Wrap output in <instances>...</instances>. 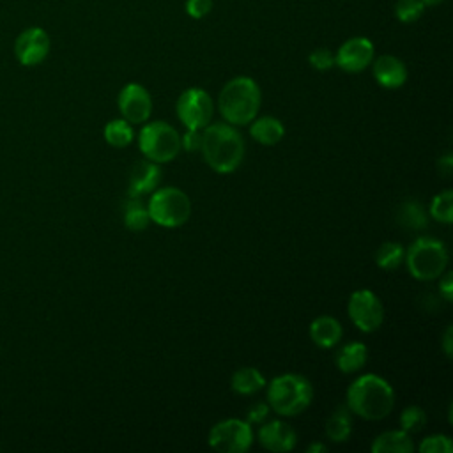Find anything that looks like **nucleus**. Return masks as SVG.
I'll use <instances>...</instances> for the list:
<instances>
[{
	"label": "nucleus",
	"mask_w": 453,
	"mask_h": 453,
	"mask_svg": "<svg viewBox=\"0 0 453 453\" xmlns=\"http://www.w3.org/2000/svg\"><path fill=\"white\" fill-rule=\"evenodd\" d=\"M442 349L448 357L453 356V326H448L442 336Z\"/></svg>",
	"instance_id": "nucleus-36"
},
{
	"label": "nucleus",
	"mask_w": 453,
	"mask_h": 453,
	"mask_svg": "<svg viewBox=\"0 0 453 453\" xmlns=\"http://www.w3.org/2000/svg\"><path fill=\"white\" fill-rule=\"evenodd\" d=\"M50 35L41 27L25 28L14 41V55L21 65H37L50 53Z\"/></svg>",
	"instance_id": "nucleus-11"
},
{
	"label": "nucleus",
	"mask_w": 453,
	"mask_h": 453,
	"mask_svg": "<svg viewBox=\"0 0 453 453\" xmlns=\"http://www.w3.org/2000/svg\"><path fill=\"white\" fill-rule=\"evenodd\" d=\"M430 216L439 221L449 225L453 219V191L444 189L442 193L435 195L430 203Z\"/></svg>",
	"instance_id": "nucleus-27"
},
{
	"label": "nucleus",
	"mask_w": 453,
	"mask_h": 453,
	"mask_svg": "<svg viewBox=\"0 0 453 453\" xmlns=\"http://www.w3.org/2000/svg\"><path fill=\"white\" fill-rule=\"evenodd\" d=\"M398 221L409 230H421L426 226L428 218L418 202H405L398 211Z\"/></svg>",
	"instance_id": "nucleus-25"
},
{
	"label": "nucleus",
	"mask_w": 453,
	"mask_h": 453,
	"mask_svg": "<svg viewBox=\"0 0 453 453\" xmlns=\"http://www.w3.org/2000/svg\"><path fill=\"white\" fill-rule=\"evenodd\" d=\"M147 211L150 221L166 228H175L188 221L191 214V202L182 189L168 186L152 193Z\"/></svg>",
	"instance_id": "nucleus-6"
},
{
	"label": "nucleus",
	"mask_w": 453,
	"mask_h": 453,
	"mask_svg": "<svg viewBox=\"0 0 453 453\" xmlns=\"http://www.w3.org/2000/svg\"><path fill=\"white\" fill-rule=\"evenodd\" d=\"M267 414H269V405L267 403H255V405H251L250 407V411H248V423L251 425V423H264L265 421V418H267Z\"/></svg>",
	"instance_id": "nucleus-34"
},
{
	"label": "nucleus",
	"mask_w": 453,
	"mask_h": 453,
	"mask_svg": "<svg viewBox=\"0 0 453 453\" xmlns=\"http://www.w3.org/2000/svg\"><path fill=\"white\" fill-rule=\"evenodd\" d=\"M306 451H308V453H320V451H327V448H326V444H322V442H313V444H310V446L306 448Z\"/></svg>",
	"instance_id": "nucleus-38"
},
{
	"label": "nucleus",
	"mask_w": 453,
	"mask_h": 453,
	"mask_svg": "<svg viewBox=\"0 0 453 453\" xmlns=\"http://www.w3.org/2000/svg\"><path fill=\"white\" fill-rule=\"evenodd\" d=\"M425 5H439L441 2H444V0H421Z\"/></svg>",
	"instance_id": "nucleus-39"
},
{
	"label": "nucleus",
	"mask_w": 453,
	"mask_h": 453,
	"mask_svg": "<svg viewBox=\"0 0 453 453\" xmlns=\"http://www.w3.org/2000/svg\"><path fill=\"white\" fill-rule=\"evenodd\" d=\"M200 143H202V133L198 129H188L180 136V147H184V150H188V152L198 150Z\"/></svg>",
	"instance_id": "nucleus-33"
},
{
	"label": "nucleus",
	"mask_w": 453,
	"mask_h": 453,
	"mask_svg": "<svg viewBox=\"0 0 453 453\" xmlns=\"http://www.w3.org/2000/svg\"><path fill=\"white\" fill-rule=\"evenodd\" d=\"M342 324L331 315H320L310 324V336L315 345L322 349H331L342 340Z\"/></svg>",
	"instance_id": "nucleus-17"
},
{
	"label": "nucleus",
	"mask_w": 453,
	"mask_h": 453,
	"mask_svg": "<svg viewBox=\"0 0 453 453\" xmlns=\"http://www.w3.org/2000/svg\"><path fill=\"white\" fill-rule=\"evenodd\" d=\"M200 149L207 165L218 173H232L244 157L242 134L232 124H207Z\"/></svg>",
	"instance_id": "nucleus-1"
},
{
	"label": "nucleus",
	"mask_w": 453,
	"mask_h": 453,
	"mask_svg": "<svg viewBox=\"0 0 453 453\" xmlns=\"http://www.w3.org/2000/svg\"><path fill=\"white\" fill-rule=\"evenodd\" d=\"M250 134L262 145H276L283 138L285 127L276 117L265 115L251 120Z\"/></svg>",
	"instance_id": "nucleus-19"
},
{
	"label": "nucleus",
	"mask_w": 453,
	"mask_h": 453,
	"mask_svg": "<svg viewBox=\"0 0 453 453\" xmlns=\"http://www.w3.org/2000/svg\"><path fill=\"white\" fill-rule=\"evenodd\" d=\"M425 7L421 0H398L395 4V16L402 23H414L423 16Z\"/></svg>",
	"instance_id": "nucleus-28"
},
{
	"label": "nucleus",
	"mask_w": 453,
	"mask_h": 453,
	"mask_svg": "<svg viewBox=\"0 0 453 453\" xmlns=\"http://www.w3.org/2000/svg\"><path fill=\"white\" fill-rule=\"evenodd\" d=\"M251 442V425L237 418L223 419L209 432V446L223 453H244L250 449Z\"/></svg>",
	"instance_id": "nucleus-8"
},
{
	"label": "nucleus",
	"mask_w": 453,
	"mask_h": 453,
	"mask_svg": "<svg viewBox=\"0 0 453 453\" xmlns=\"http://www.w3.org/2000/svg\"><path fill=\"white\" fill-rule=\"evenodd\" d=\"M368 359V349L365 343L361 342H350L345 343L338 354H336V366L343 372V373H352L361 370L366 365Z\"/></svg>",
	"instance_id": "nucleus-20"
},
{
	"label": "nucleus",
	"mask_w": 453,
	"mask_h": 453,
	"mask_svg": "<svg viewBox=\"0 0 453 453\" xmlns=\"http://www.w3.org/2000/svg\"><path fill=\"white\" fill-rule=\"evenodd\" d=\"M149 223H150V216L147 207L140 202L138 196H129L127 202L124 203V225L133 232H140V230H145Z\"/></svg>",
	"instance_id": "nucleus-23"
},
{
	"label": "nucleus",
	"mask_w": 453,
	"mask_h": 453,
	"mask_svg": "<svg viewBox=\"0 0 453 453\" xmlns=\"http://www.w3.org/2000/svg\"><path fill=\"white\" fill-rule=\"evenodd\" d=\"M347 310L354 326L363 333H373L382 326L384 306L372 290L361 288L352 292Z\"/></svg>",
	"instance_id": "nucleus-10"
},
{
	"label": "nucleus",
	"mask_w": 453,
	"mask_h": 453,
	"mask_svg": "<svg viewBox=\"0 0 453 453\" xmlns=\"http://www.w3.org/2000/svg\"><path fill=\"white\" fill-rule=\"evenodd\" d=\"M393 388L375 373L357 377L347 389V409L363 419H382L393 411Z\"/></svg>",
	"instance_id": "nucleus-2"
},
{
	"label": "nucleus",
	"mask_w": 453,
	"mask_h": 453,
	"mask_svg": "<svg viewBox=\"0 0 453 453\" xmlns=\"http://www.w3.org/2000/svg\"><path fill=\"white\" fill-rule=\"evenodd\" d=\"M439 288H441L444 299H446V301H451V296H453V274H451L449 271L442 276V280H441V283H439Z\"/></svg>",
	"instance_id": "nucleus-35"
},
{
	"label": "nucleus",
	"mask_w": 453,
	"mask_h": 453,
	"mask_svg": "<svg viewBox=\"0 0 453 453\" xmlns=\"http://www.w3.org/2000/svg\"><path fill=\"white\" fill-rule=\"evenodd\" d=\"M138 147L147 159L154 163H166L179 154L180 136L170 124L156 120L142 127L138 134Z\"/></svg>",
	"instance_id": "nucleus-7"
},
{
	"label": "nucleus",
	"mask_w": 453,
	"mask_h": 453,
	"mask_svg": "<svg viewBox=\"0 0 453 453\" xmlns=\"http://www.w3.org/2000/svg\"><path fill=\"white\" fill-rule=\"evenodd\" d=\"M437 166H439V170H441V173H442V175H449V173H451V168H453L451 154L442 156V157L437 161Z\"/></svg>",
	"instance_id": "nucleus-37"
},
{
	"label": "nucleus",
	"mask_w": 453,
	"mask_h": 453,
	"mask_svg": "<svg viewBox=\"0 0 453 453\" xmlns=\"http://www.w3.org/2000/svg\"><path fill=\"white\" fill-rule=\"evenodd\" d=\"M426 423V414L421 407L418 405H409L402 411L400 414V425H402V430H405L407 434H414V432H419Z\"/></svg>",
	"instance_id": "nucleus-29"
},
{
	"label": "nucleus",
	"mask_w": 453,
	"mask_h": 453,
	"mask_svg": "<svg viewBox=\"0 0 453 453\" xmlns=\"http://www.w3.org/2000/svg\"><path fill=\"white\" fill-rule=\"evenodd\" d=\"M230 386L237 395H253L265 386V379L257 368L244 366L232 375Z\"/></svg>",
	"instance_id": "nucleus-21"
},
{
	"label": "nucleus",
	"mask_w": 453,
	"mask_h": 453,
	"mask_svg": "<svg viewBox=\"0 0 453 453\" xmlns=\"http://www.w3.org/2000/svg\"><path fill=\"white\" fill-rule=\"evenodd\" d=\"M405 262L409 273L421 281H430L439 278L448 265V250L446 246L434 237L416 239L407 253Z\"/></svg>",
	"instance_id": "nucleus-5"
},
{
	"label": "nucleus",
	"mask_w": 453,
	"mask_h": 453,
	"mask_svg": "<svg viewBox=\"0 0 453 453\" xmlns=\"http://www.w3.org/2000/svg\"><path fill=\"white\" fill-rule=\"evenodd\" d=\"M350 411L347 407H338L326 421V435L333 442H345L350 437Z\"/></svg>",
	"instance_id": "nucleus-22"
},
{
	"label": "nucleus",
	"mask_w": 453,
	"mask_h": 453,
	"mask_svg": "<svg viewBox=\"0 0 453 453\" xmlns=\"http://www.w3.org/2000/svg\"><path fill=\"white\" fill-rule=\"evenodd\" d=\"M211 9H212V0H186V12L195 19L207 16Z\"/></svg>",
	"instance_id": "nucleus-32"
},
{
	"label": "nucleus",
	"mask_w": 453,
	"mask_h": 453,
	"mask_svg": "<svg viewBox=\"0 0 453 453\" xmlns=\"http://www.w3.org/2000/svg\"><path fill=\"white\" fill-rule=\"evenodd\" d=\"M104 140L113 147H127L133 142V129L126 119L110 120L104 126Z\"/></svg>",
	"instance_id": "nucleus-24"
},
{
	"label": "nucleus",
	"mask_w": 453,
	"mask_h": 453,
	"mask_svg": "<svg viewBox=\"0 0 453 453\" xmlns=\"http://www.w3.org/2000/svg\"><path fill=\"white\" fill-rule=\"evenodd\" d=\"M177 115L179 120L188 127V129H198L202 131L212 119V99L211 96L198 87L186 88L179 99H177Z\"/></svg>",
	"instance_id": "nucleus-9"
},
{
	"label": "nucleus",
	"mask_w": 453,
	"mask_h": 453,
	"mask_svg": "<svg viewBox=\"0 0 453 453\" xmlns=\"http://www.w3.org/2000/svg\"><path fill=\"white\" fill-rule=\"evenodd\" d=\"M313 398V388L306 377L283 373L274 377L267 388L269 407L281 416L301 414Z\"/></svg>",
	"instance_id": "nucleus-4"
},
{
	"label": "nucleus",
	"mask_w": 453,
	"mask_h": 453,
	"mask_svg": "<svg viewBox=\"0 0 453 453\" xmlns=\"http://www.w3.org/2000/svg\"><path fill=\"white\" fill-rule=\"evenodd\" d=\"M262 103V94L257 81L250 76H235L225 83L219 92L218 106L223 119L232 126L250 124Z\"/></svg>",
	"instance_id": "nucleus-3"
},
{
	"label": "nucleus",
	"mask_w": 453,
	"mask_h": 453,
	"mask_svg": "<svg viewBox=\"0 0 453 453\" xmlns=\"http://www.w3.org/2000/svg\"><path fill=\"white\" fill-rule=\"evenodd\" d=\"M308 62L317 71H327L334 65V53L327 48H317L308 55Z\"/></svg>",
	"instance_id": "nucleus-31"
},
{
	"label": "nucleus",
	"mask_w": 453,
	"mask_h": 453,
	"mask_svg": "<svg viewBox=\"0 0 453 453\" xmlns=\"http://www.w3.org/2000/svg\"><path fill=\"white\" fill-rule=\"evenodd\" d=\"M418 449H419V453H451L453 442L448 435L437 434V435L425 437Z\"/></svg>",
	"instance_id": "nucleus-30"
},
{
	"label": "nucleus",
	"mask_w": 453,
	"mask_h": 453,
	"mask_svg": "<svg viewBox=\"0 0 453 453\" xmlns=\"http://www.w3.org/2000/svg\"><path fill=\"white\" fill-rule=\"evenodd\" d=\"M119 110L129 124H142L150 117L152 99L145 87L140 83H127L120 88L117 97Z\"/></svg>",
	"instance_id": "nucleus-13"
},
{
	"label": "nucleus",
	"mask_w": 453,
	"mask_h": 453,
	"mask_svg": "<svg viewBox=\"0 0 453 453\" xmlns=\"http://www.w3.org/2000/svg\"><path fill=\"white\" fill-rule=\"evenodd\" d=\"M375 55L373 42L368 37L356 35L347 39L338 51L334 53V65L345 73H361L365 71Z\"/></svg>",
	"instance_id": "nucleus-12"
},
{
	"label": "nucleus",
	"mask_w": 453,
	"mask_h": 453,
	"mask_svg": "<svg viewBox=\"0 0 453 453\" xmlns=\"http://www.w3.org/2000/svg\"><path fill=\"white\" fill-rule=\"evenodd\" d=\"M370 449L372 453H411L414 444L405 430H388L373 439Z\"/></svg>",
	"instance_id": "nucleus-18"
},
{
	"label": "nucleus",
	"mask_w": 453,
	"mask_h": 453,
	"mask_svg": "<svg viewBox=\"0 0 453 453\" xmlns=\"http://www.w3.org/2000/svg\"><path fill=\"white\" fill-rule=\"evenodd\" d=\"M372 73L375 81L384 88H398L407 81V67L395 55H380L372 60Z\"/></svg>",
	"instance_id": "nucleus-15"
},
{
	"label": "nucleus",
	"mask_w": 453,
	"mask_h": 453,
	"mask_svg": "<svg viewBox=\"0 0 453 453\" xmlns=\"http://www.w3.org/2000/svg\"><path fill=\"white\" fill-rule=\"evenodd\" d=\"M161 180V168L159 163H154L150 159L138 161L131 173H129V186L127 195L129 196H142L145 193H150L156 189V186Z\"/></svg>",
	"instance_id": "nucleus-16"
},
{
	"label": "nucleus",
	"mask_w": 453,
	"mask_h": 453,
	"mask_svg": "<svg viewBox=\"0 0 453 453\" xmlns=\"http://www.w3.org/2000/svg\"><path fill=\"white\" fill-rule=\"evenodd\" d=\"M258 441L260 444L274 453H285L294 449L296 442H297V434L296 430L280 419L264 423L258 430Z\"/></svg>",
	"instance_id": "nucleus-14"
},
{
	"label": "nucleus",
	"mask_w": 453,
	"mask_h": 453,
	"mask_svg": "<svg viewBox=\"0 0 453 453\" xmlns=\"http://www.w3.org/2000/svg\"><path fill=\"white\" fill-rule=\"evenodd\" d=\"M405 251L396 242H384L375 251V264L384 271H393L403 262Z\"/></svg>",
	"instance_id": "nucleus-26"
}]
</instances>
